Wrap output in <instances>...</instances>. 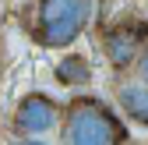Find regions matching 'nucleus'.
Returning a JSON list of instances; mask_svg holds the SVG:
<instances>
[{
    "label": "nucleus",
    "instance_id": "1",
    "mask_svg": "<svg viewBox=\"0 0 148 145\" xmlns=\"http://www.w3.org/2000/svg\"><path fill=\"white\" fill-rule=\"evenodd\" d=\"M67 145H120L127 138L123 124L109 113V106L99 99H74L67 110Z\"/></svg>",
    "mask_w": 148,
    "mask_h": 145
},
{
    "label": "nucleus",
    "instance_id": "2",
    "mask_svg": "<svg viewBox=\"0 0 148 145\" xmlns=\"http://www.w3.org/2000/svg\"><path fill=\"white\" fill-rule=\"evenodd\" d=\"M92 14V0H39V43L67 46L81 35Z\"/></svg>",
    "mask_w": 148,
    "mask_h": 145
},
{
    "label": "nucleus",
    "instance_id": "3",
    "mask_svg": "<svg viewBox=\"0 0 148 145\" xmlns=\"http://www.w3.org/2000/svg\"><path fill=\"white\" fill-rule=\"evenodd\" d=\"M14 124L25 135H42L57 124V103L46 99V96H25L18 113H14Z\"/></svg>",
    "mask_w": 148,
    "mask_h": 145
},
{
    "label": "nucleus",
    "instance_id": "4",
    "mask_svg": "<svg viewBox=\"0 0 148 145\" xmlns=\"http://www.w3.org/2000/svg\"><path fill=\"white\" fill-rule=\"evenodd\" d=\"M141 39L145 35L138 32V25H123V28H113L106 35V53H109V64L113 67H127L138 60V50H141Z\"/></svg>",
    "mask_w": 148,
    "mask_h": 145
},
{
    "label": "nucleus",
    "instance_id": "5",
    "mask_svg": "<svg viewBox=\"0 0 148 145\" xmlns=\"http://www.w3.org/2000/svg\"><path fill=\"white\" fill-rule=\"evenodd\" d=\"M116 96H120V106L131 120L148 124V85H123Z\"/></svg>",
    "mask_w": 148,
    "mask_h": 145
},
{
    "label": "nucleus",
    "instance_id": "6",
    "mask_svg": "<svg viewBox=\"0 0 148 145\" xmlns=\"http://www.w3.org/2000/svg\"><path fill=\"white\" fill-rule=\"evenodd\" d=\"M57 78H60L64 85H85V81H88V64H85L81 57H67V60L57 64Z\"/></svg>",
    "mask_w": 148,
    "mask_h": 145
},
{
    "label": "nucleus",
    "instance_id": "7",
    "mask_svg": "<svg viewBox=\"0 0 148 145\" xmlns=\"http://www.w3.org/2000/svg\"><path fill=\"white\" fill-rule=\"evenodd\" d=\"M138 75H141V81L148 85V50H145L141 57H138Z\"/></svg>",
    "mask_w": 148,
    "mask_h": 145
},
{
    "label": "nucleus",
    "instance_id": "8",
    "mask_svg": "<svg viewBox=\"0 0 148 145\" xmlns=\"http://www.w3.org/2000/svg\"><path fill=\"white\" fill-rule=\"evenodd\" d=\"M14 145H46V142H14Z\"/></svg>",
    "mask_w": 148,
    "mask_h": 145
}]
</instances>
